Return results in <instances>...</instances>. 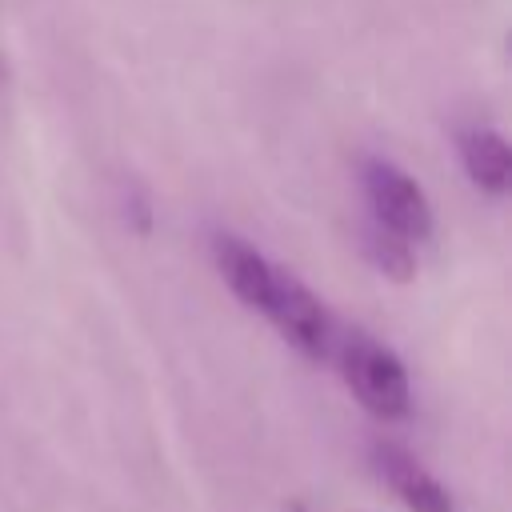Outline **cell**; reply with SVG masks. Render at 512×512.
Segmentation results:
<instances>
[{"instance_id":"52a82bcc","label":"cell","mask_w":512,"mask_h":512,"mask_svg":"<svg viewBox=\"0 0 512 512\" xmlns=\"http://www.w3.org/2000/svg\"><path fill=\"white\" fill-rule=\"evenodd\" d=\"M364 256L372 260V268L388 280H412L416 272V256H412V240L396 236L392 228H384L380 220H372L364 228Z\"/></svg>"},{"instance_id":"277c9868","label":"cell","mask_w":512,"mask_h":512,"mask_svg":"<svg viewBox=\"0 0 512 512\" xmlns=\"http://www.w3.org/2000/svg\"><path fill=\"white\" fill-rule=\"evenodd\" d=\"M372 468L376 476L396 492V500L408 512H456L452 492L400 444L392 440H376L372 444Z\"/></svg>"},{"instance_id":"5b68a950","label":"cell","mask_w":512,"mask_h":512,"mask_svg":"<svg viewBox=\"0 0 512 512\" xmlns=\"http://www.w3.org/2000/svg\"><path fill=\"white\" fill-rule=\"evenodd\" d=\"M212 260L224 276V284L232 288V296L256 312H264L268 296H272V280H276V264H268L248 240L232 236V232H216L212 236Z\"/></svg>"},{"instance_id":"3957f363","label":"cell","mask_w":512,"mask_h":512,"mask_svg":"<svg viewBox=\"0 0 512 512\" xmlns=\"http://www.w3.org/2000/svg\"><path fill=\"white\" fill-rule=\"evenodd\" d=\"M264 316L276 324V332L308 360H324L332 348V320L324 312V304L312 296L308 284H300L292 272L276 268L272 280V296L264 304Z\"/></svg>"},{"instance_id":"6da1fadb","label":"cell","mask_w":512,"mask_h":512,"mask_svg":"<svg viewBox=\"0 0 512 512\" xmlns=\"http://www.w3.org/2000/svg\"><path fill=\"white\" fill-rule=\"evenodd\" d=\"M340 372H344V384L352 388V396L360 400V408L372 412L376 420L408 416L412 388H408L404 360L376 336L348 332V340L340 344Z\"/></svg>"},{"instance_id":"ba28073f","label":"cell","mask_w":512,"mask_h":512,"mask_svg":"<svg viewBox=\"0 0 512 512\" xmlns=\"http://www.w3.org/2000/svg\"><path fill=\"white\" fill-rule=\"evenodd\" d=\"M128 212H132V216H136V232H140V236H144V232H148V228H152V208H148V196H144V192H140V188H136V192H132V200H128Z\"/></svg>"},{"instance_id":"7a4b0ae2","label":"cell","mask_w":512,"mask_h":512,"mask_svg":"<svg viewBox=\"0 0 512 512\" xmlns=\"http://www.w3.org/2000/svg\"><path fill=\"white\" fill-rule=\"evenodd\" d=\"M360 184H364L372 216L384 228H392L404 240H428L432 236V204H428L424 188L400 164H392L384 156H364Z\"/></svg>"},{"instance_id":"8992f818","label":"cell","mask_w":512,"mask_h":512,"mask_svg":"<svg viewBox=\"0 0 512 512\" xmlns=\"http://www.w3.org/2000/svg\"><path fill=\"white\" fill-rule=\"evenodd\" d=\"M460 148V164L468 172V180L488 192V196H504L512 188V148L504 140V132L496 128H464L456 136Z\"/></svg>"}]
</instances>
